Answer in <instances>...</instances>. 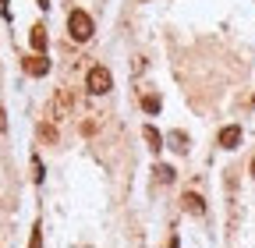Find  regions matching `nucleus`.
<instances>
[{
    "label": "nucleus",
    "mask_w": 255,
    "mask_h": 248,
    "mask_svg": "<svg viewBox=\"0 0 255 248\" xmlns=\"http://www.w3.org/2000/svg\"><path fill=\"white\" fill-rule=\"evenodd\" d=\"M68 32H71L75 43L92 39V18H89L85 11H71V14H68Z\"/></svg>",
    "instance_id": "1"
},
{
    "label": "nucleus",
    "mask_w": 255,
    "mask_h": 248,
    "mask_svg": "<svg viewBox=\"0 0 255 248\" xmlns=\"http://www.w3.org/2000/svg\"><path fill=\"white\" fill-rule=\"evenodd\" d=\"M75 114V92L71 89H57V96L50 103V117L53 121H64V117H71Z\"/></svg>",
    "instance_id": "2"
},
{
    "label": "nucleus",
    "mask_w": 255,
    "mask_h": 248,
    "mask_svg": "<svg viewBox=\"0 0 255 248\" xmlns=\"http://www.w3.org/2000/svg\"><path fill=\"white\" fill-rule=\"evenodd\" d=\"M85 89H89V92H96V96H103V92H110V89H114V75H110L107 68H92V71L85 75Z\"/></svg>",
    "instance_id": "3"
},
{
    "label": "nucleus",
    "mask_w": 255,
    "mask_h": 248,
    "mask_svg": "<svg viewBox=\"0 0 255 248\" xmlns=\"http://www.w3.org/2000/svg\"><path fill=\"white\" fill-rule=\"evenodd\" d=\"M21 68H25V75H32V78H43V75H50V60H46L43 53H32V57L21 60Z\"/></svg>",
    "instance_id": "4"
},
{
    "label": "nucleus",
    "mask_w": 255,
    "mask_h": 248,
    "mask_svg": "<svg viewBox=\"0 0 255 248\" xmlns=\"http://www.w3.org/2000/svg\"><path fill=\"white\" fill-rule=\"evenodd\" d=\"M238 142H241V128H238V124H231V128L220 131V149H238Z\"/></svg>",
    "instance_id": "5"
},
{
    "label": "nucleus",
    "mask_w": 255,
    "mask_h": 248,
    "mask_svg": "<svg viewBox=\"0 0 255 248\" xmlns=\"http://www.w3.org/2000/svg\"><path fill=\"white\" fill-rule=\"evenodd\" d=\"M181 202H184V209H188L191 216H202V213H206V202H202V195H195V192H184Z\"/></svg>",
    "instance_id": "6"
},
{
    "label": "nucleus",
    "mask_w": 255,
    "mask_h": 248,
    "mask_svg": "<svg viewBox=\"0 0 255 248\" xmlns=\"http://www.w3.org/2000/svg\"><path fill=\"white\" fill-rule=\"evenodd\" d=\"M142 135H145V142H149V149H152V152H159V149H163V135H159V131L152 128V124H145V128H142Z\"/></svg>",
    "instance_id": "7"
},
{
    "label": "nucleus",
    "mask_w": 255,
    "mask_h": 248,
    "mask_svg": "<svg viewBox=\"0 0 255 248\" xmlns=\"http://www.w3.org/2000/svg\"><path fill=\"white\" fill-rule=\"evenodd\" d=\"M28 43H32V50H36V53H43V50H46V28L36 25V28H32V36H28Z\"/></svg>",
    "instance_id": "8"
},
{
    "label": "nucleus",
    "mask_w": 255,
    "mask_h": 248,
    "mask_svg": "<svg viewBox=\"0 0 255 248\" xmlns=\"http://www.w3.org/2000/svg\"><path fill=\"white\" fill-rule=\"evenodd\" d=\"M170 149H174V152H184V149H188V135H184V131H174V135H170Z\"/></svg>",
    "instance_id": "9"
},
{
    "label": "nucleus",
    "mask_w": 255,
    "mask_h": 248,
    "mask_svg": "<svg viewBox=\"0 0 255 248\" xmlns=\"http://www.w3.org/2000/svg\"><path fill=\"white\" fill-rule=\"evenodd\" d=\"M159 107H163V103H159V96H145V100H142V110H145V114H159Z\"/></svg>",
    "instance_id": "10"
},
{
    "label": "nucleus",
    "mask_w": 255,
    "mask_h": 248,
    "mask_svg": "<svg viewBox=\"0 0 255 248\" xmlns=\"http://www.w3.org/2000/svg\"><path fill=\"white\" fill-rule=\"evenodd\" d=\"M156 177L163 181V184H170V181H174V167H167V163H159V167H156Z\"/></svg>",
    "instance_id": "11"
},
{
    "label": "nucleus",
    "mask_w": 255,
    "mask_h": 248,
    "mask_svg": "<svg viewBox=\"0 0 255 248\" xmlns=\"http://www.w3.org/2000/svg\"><path fill=\"white\" fill-rule=\"evenodd\" d=\"M28 248H43V224L32 227V245H28Z\"/></svg>",
    "instance_id": "12"
},
{
    "label": "nucleus",
    "mask_w": 255,
    "mask_h": 248,
    "mask_svg": "<svg viewBox=\"0 0 255 248\" xmlns=\"http://www.w3.org/2000/svg\"><path fill=\"white\" fill-rule=\"evenodd\" d=\"M39 135H43V138H50V142H57V131L50 128V124H39Z\"/></svg>",
    "instance_id": "13"
},
{
    "label": "nucleus",
    "mask_w": 255,
    "mask_h": 248,
    "mask_svg": "<svg viewBox=\"0 0 255 248\" xmlns=\"http://www.w3.org/2000/svg\"><path fill=\"white\" fill-rule=\"evenodd\" d=\"M0 14H4V18L11 14V11H7V0H0Z\"/></svg>",
    "instance_id": "14"
},
{
    "label": "nucleus",
    "mask_w": 255,
    "mask_h": 248,
    "mask_svg": "<svg viewBox=\"0 0 255 248\" xmlns=\"http://www.w3.org/2000/svg\"><path fill=\"white\" fill-rule=\"evenodd\" d=\"M7 128V121H4V110H0V131H4Z\"/></svg>",
    "instance_id": "15"
},
{
    "label": "nucleus",
    "mask_w": 255,
    "mask_h": 248,
    "mask_svg": "<svg viewBox=\"0 0 255 248\" xmlns=\"http://www.w3.org/2000/svg\"><path fill=\"white\" fill-rule=\"evenodd\" d=\"M252 177H255V160H252Z\"/></svg>",
    "instance_id": "16"
}]
</instances>
